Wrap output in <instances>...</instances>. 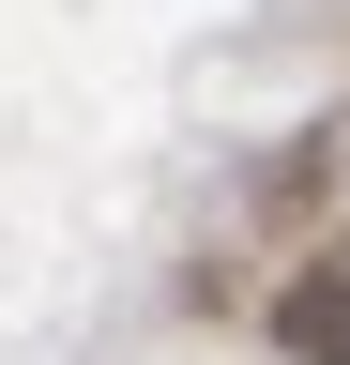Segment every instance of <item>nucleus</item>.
Listing matches in <instances>:
<instances>
[{"label": "nucleus", "instance_id": "obj_1", "mask_svg": "<svg viewBox=\"0 0 350 365\" xmlns=\"http://www.w3.org/2000/svg\"><path fill=\"white\" fill-rule=\"evenodd\" d=\"M274 350H289V365H350V244H320V259L274 289Z\"/></svg>", "mask_w": 350, "mask_h": 365}]
</instances>
